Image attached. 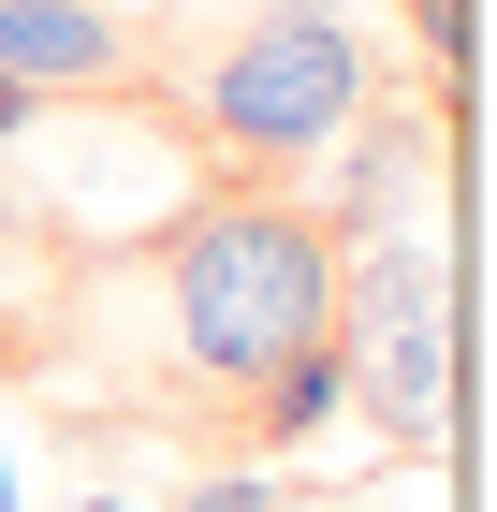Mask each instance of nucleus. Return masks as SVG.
<instances>
[{
    "instance_id": "6e6552de",
    "label": "nucleus",
    "mask_w": 497,
    "mask_h": 512,
    "mask_svg": "<svg viewBox=\"0 0 497 512\" xmlns=\"http://www.w3.org/2000/svg\"><path fill=\"white\" fill-rule=\"evenodd\" d=\"M30 147H44V103H30L15 74H0V161H30Z\"/></svg>"
},
{
    "instance_id": "423d86ee",
    "label": "nucleus",
    "mask_w": 497,
    "mask_h": 512,
    "mask_svg": "<svg viewBox=\"0 0 497 512\" xmlns=\"http://www.w3.org/2000/svg\"><path fill=\"white\" fill-rule=\"evenodd\" d=\"M176 512H293V483H278V469H205Z\"/></svg>"
},
{
    "instance_id": "7ed1b4c3",
    "label": "nucleus",
    "mask_w": 497,
    "mask_h": 512,
    "mask_svg": "<svg viewBox=\"0 0 497 512\" xmlns=\"http://www.w3.org/2000/svg\"><path fill=\"white\" fill-rule=\"evenodd\" d=\"M0 74L30 103H103V88L147 74V15H103V0H0Z\"/></svg>"
},
{
    "instance_id": "f03ea898",
    "label": "nucleus",
    "mask_w": 497,
    "mask_h": 512,
    "mask_svg": "<svg viewBox=\"0 0 497 512\" xmlns=\"http://www.w3.org/2000/svg\"><path fill=\"white\" fill-rule=\"evenodd\" d=\"M366 103H381V44L351 30V0H278V15H249V30L191 74V132L220 161H249V176L322 161Z\"/></svg>"
},
{
    "instance_id": "20e7f679",
    "label": "nucleus",
    "mask_w": 497,
    "mask_h": 512,
    "mask_svg": "<svg viewBox=\"0 0 497 512\" xmlns=\"http://www.w3.org/2000/svg\"><path fill=\"white\" fill-rule=\"evenodd\" d=\"M337 220L322 235H395V220H439V103H366L337 132Z\"/></svg>"
},
{
    "instance_id": "0eeeda50",
    "label": "nucleus",
    "mask_w": 497,
    "mask_h": 512,
    "mask_svg": "<svg viewBox=\"0 0 497 512\" xmlns=\"http://www.w3.org/2000/svg\"><path fill=\"white\" fill-rule=\"evenodd\" d=\"M0 512H30V425H15V395H0Z\"/></svg>"
},
{
    "instance_id": "9b49d317",
    "label": "nucleus",
    "mask_w": 497,
    "mask_h": 512,
    "mask_svg": "<svg viewBox=\"0 0 497 512\" xmlns=\"http://www.w3.org/2000/svg\"><path fill=\"white\" fill-rule=\"evenodd\" d=\"M88 512H132V498H88Z\"/></svg>"
},
{
    "instance_id": "f257e3e1",
    "label": "nucleus",
    "mask_w": 497,
    "mask_h": 512,
    "mask_svg": "<svg viewBox=\"0 0 497 512\" xmlns=\"http://www.w3.org/2000/svg\"><path fill=\"white\" fill-rule=\"evenodd\" d=\"M161 322L205 395H264L293 352L337 337V235L278 191H205L161 235Z\"/></svg>"
},
{
    "instance_id": "39448f33",
    "label": "nucleus",
    "mask_w": 497,
    "mask_h": 512,
    "mask_svg": "<svg viewBox=\"0 0 497 512\" xmlns=\"http://www.w3.org/2000/svg\"><path fill=\"white\" fill-rule=\"evenodd\" d=\"M337 410H351V352H337V337H322V352H293V366H278L264 395H249V425H264V454H293V439H322Z\"/></svg>"
},
{
    "instance_id": "9d476101",
    "label": "nucleus",
    "mask_w": 497,
    "mask_h": 512,
    "mask_svg": "<svg viewBox=\"0 0 497 512\" xmlns=\"http://www.w3.org/2000/svg\"><path fill=\"white\" fill-rule=\"evenodd\" d=\"M103 15H147V0H103Z\"/></svg>"
},
{
    "instance_id": "1a4fd4ad",
    "label": "nucleus",
    "mask_w": 497,
    "mask_h": 512,
    "mask_svg": "<svg viewBox=\"0 0 497 512\" xmlns=\"http://www.w3.org/2000/svg\"><path fill=\"white\" fill-rule=\"evenodd\" d=\"M410 15H424V59L454 74V44H468V15H454V0H410Z\"/></svg>"
}]
</instances>
